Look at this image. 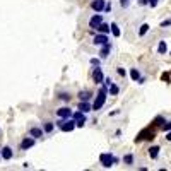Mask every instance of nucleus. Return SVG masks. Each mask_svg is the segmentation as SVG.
<instances>
[{
    "instance_id": "obj_29",
    "label": "nucleus",
    "mask_w": 171,
    "mask_h": 171,
    "mask_svg": "<svg viewBox=\"0 0 171 171\" xmlns=\"http://www.w3.org/2000/svg\"><path fill=\"white\" fill-rule=\"evenodd\" d=\"M91 63H93L94 67H98V65H99V60H98V58H91Z\"/></svg>"
},
{
    "instance_id": "obj_13",
    "label": "nucleus",
    "mask_w": 171,
    "mask_h": 171,
    "mask_svg": "<svg viewBox=\"0 0 171 171\" xmlns=\"http://www.w3.org/2000/svg\"><path fill=\"white\" fill-rule=\"evenodd\" d=\"M12 149L10 147H7V145H5V147H2V157H4V159H12Z\"/></svg>"
},
{
    "instance_id": "obj_32",
    "label": "nucleus",
    "mask_w": 171,
    "mask_h": 171,
    "mask_svg": "<svg viewBox=\"0 0 171 171\" xmlns=\"http://www.w3.org/2000/svg\"><path fill=\"white\" fill-rule=\"evenodd\" d=\"M171 24V21H164V23H161V27H166V26H169Z\"/></svg>"
},
{
    "instance_id": "obj_2",
    "label": "nucleus",
    "mask_w": 171,
    "mask_h": 171,
    "mask_svg": "<svg viewBox=\"0 0 171 171\" xmlns=\"http://www.w3.org/2000/svg\"><path fill=\"white\" fill-rule=\"evenodd\" d=\"M106 94H108V89H106V87H101V91L98 93L96 99H94V103H93V110H101L103 108L104 101H106Z\"/></svg>"
},
{
    "instance_id": "obj_18",
    "label": "nucleus",
    "mask_w": 171,
    "mask_h": 171,
    "mask_svg": "<svg viewBox=\"0 0 171 171\" xmlns=\"http://www.w3.org/2000/svg\"><path fill=\"white\" fill-rule=\"evenodd\" d=\"M79 110H81V111H84V113H87V111H91V106H89V103H87V101H82V103L79 104Z\"/></svg>"
},
{
    "instance_id": "obj_12",
    "label": "nucleus",
    "mask_w": 171,
    "mask_h": 171,
    "mask_svg": "<svg viewBox=\"0 0 171 171\" xmlns=\"http://www.w3.org/2000/svg\"><path fill=\"white\" fill-rule=\"evenodd\" d=\"M29 135H31V137H34V139H40V137H43V130L38 128V127H33V128L29 130Z\"/></svg>"
},
{
    "instance_id": "obj_7",
    "label": "nucleus",
    "mask_w": 171,
    "mask_h": 171,
    "mask_svg": "<svg viewBox=\"0 0 171 171\" xmlns=\"http://www.w3.org/2000/svg\"><path fill=\"white\" fill-rule=\"evenodd\" d=\"M56 115H58L60 118H70V116H74V113H72L70 108H60L58 111H56Z\"/></svg>"
},
{
    "instance_id": "obj_31",
    "label": "nucleus",
    "mask_w": 171,
    "mask_h": 171,
    "mask_svg": "<svg viewBox=\"0 0 171 171\" xmlns=\"http://www.w3.org/2000/svg\"><path fill=\"white\" fill-rule=\"evenodd\" d=\"M149 5H151V7H156V5H157V0H149Z\"/></svg>"
},
{
    "instance_id": "obj_1",
    "label": "nucleus",
    "mask_w": 171,
    "mask_h": 171,
    "mask_svg": "<svg viewBox=\"0 0 171 171\" xmlns=\"http://www.w3.org/2000/svg\"><path fill=\"white\" fill-rule=\"evenodd\" d=\"M56 125H58V128H60V130H63V132H72L75 127H77V123H75V120L62 118V120H58V122H56Z\"/></svg>"
},
{
    "instance_id": "obj_15",
    "label": "nucleus",
    "mask_w": 171,
    "mask_h": 171,
    "mask_svg": "<svg viewBox=\"0 0 171 171\" xmlns=\"http://www.w3.org/2000/svg\"><path fill=\"white\" fill-rule=\"evenodd\" d=\"M159 151L161 149L157 147V145H152V147L149 149V156H151V159H156V157L159 156Z\"/></svg>"
},
{
    "instance_id": "obj_34",
    "label": "nucleus",
    "mask_w": 171,
    "mask_h": 171,
    "mask_svg": "<svg viewBox=\"0 0 171 171\" xmlns=\"http://www.w3.org/2000/svg\"><path fill=\"white\" fill-rule=\"evenodd\" d=\"M104 10H108V12L111 10V4H106V7H104Z\"/></svg>"
},
{
    "instance_id": "obj_24",
    "label": "nucleus",
    "mask_w": 171,
    "mask_h": 171,
    "mask_svg": "<svg viewBox=\"0 0 171 171\" xmlns=\"http://www.w3.org/2000/svg\"><path fill=\"white\" fill-rule=\"evenodd\" d=\"M123 161H125L127 164H132V163H134V157H132V154H128V156L123 157Z\"/></svg>"
},
{
    "instance_id": "obj_23",
    "label": "nucleus",
    "mask_w": 171,
    "mask_h": 171,
    "mask_svg": "<svg viewBox=\"0 0 171 171\" xmlns=\"http://www.w3.org/2000/svg\"><path fill=\"white\" fill-rule=\"evenodd\" d=\"M111 33H113V36H120V27L116 26L115 23L111 24Z\"/></svg>"
},
{
    "instance_id": "obj_33",
    "label": "nucleus",
    "mask_w": 171,
    "mask_h": 171,
    "mask_svg": "<svg viewBox=\"0 0 171 171\" xmlns=\"http://www.w3.org/2000/svg\"><path fill=\"white\" fill-rule=\"evenodd\" d=\"M166 139L171 142V130H169V132H166Z\"/></svg>"
},
{
    "instance_id": "obj_5",
    "label": "nucleus",
    "mask_w": 171,
    "mask_h": 171,
    "mask_svg": "<svg viewBox=\"0 0 171 171\" xmlns=\"http://www.w3.org/2000/svg\"><path fill=\"white\" fill-rule=\"evenodd\" d=\"M103 23V17H101V14H94L93 17L89 19V27H93V29H98V26Z\"/></svg>"
},
{
    "instance_id": "obj_35",
    "label": "nucleus",
    "mask_w": 171,
    "mask_h": 171,
    "mask_svg": "<svg viewBox=\"0 0 171 171\" xmlns=\"http://www.w3.org/2000/svg\"><path fill=\"white\" fill-rule=\"evenodd\" d=\"M0 156H2V152H0Z\"/></svg>"
},
{
    "instance_id": "obj_22",
    "label": "nucleus",
    "mask_w": 171,
    "mask_h": 171,
    "mask_svg": "<svg viewBox=\"0 0 171 171\" xmlns=\"http://www.w3.org/2000/svg\"><path fill=\"white\" fill-rule=\"evenodd\" d=\"M79 98H81V101H87L91 98V93H87V91H84V93L79 94Z\"/></svg>"
},
{
    "instance_id": "obj_17",
    "label": "nucleus",
    "mask_w": 171,
    "mask_h": 171,
    "mask_svg": "<svg viewBox=\"0 0 171 171\" xmlns=\"http://www.w3.org/2000/svg\"><path fill=\"white\" fill-rule=\"evenodd\" d=\"M110 24H104V23H101L99 26H98V31H99V33H103V34H106V33H110Z\"/></svg>"
},
{
    "instance_id": "obj_28",
    "label": "nucleus",
    "mask_w": 171,
    "mask_h": 171,
    "mask_svg": "<svg viewBox=\"0 0 171 171\" xmlns=\"http://www.w3.org/2000/svg\"><path fill=\"white\" fill-rule=\"evenodd\" d=\"M60 99H63V101H70V96H69V94H60Z\"/></svg>"
},
{
    "instance_id": "obj_21",
    "label": "nucleus",
    "mask_w": 171,
    "mask_h": 171,
    "mask_svg": "<svg viewBox=\"0 0 171 171\" xmlns=\"http://www.w3.org/2000/svg\"><path fill=\"white\" fill-rule=\"evenodd\" d=\"M120 93V89H118V86H115V84H111L110 86V94H113V96H116V94Z\"/></svg>"
},
{
    "instance_id": "obj_30",
    "label": "nucleus",
    "mask_w": 171,
    "mask_h": 171,
    "mask_svg": "<svg viewBox=\"0 0 171 171\" xmlns=\"http://www.w3.org/2000/svg\"><path fill=\"white\" fill-rule=\"evenodd\" d=\"M120 5L122 7H128V0H120Z\"/></svg>"
},
{
    "instance_id": "obj_9",
    "label": "nucleus",
    "mask_w": 171,
    "mask_h": 171,
    "mask_svg": "<svg viewBox=\"0 0 171 171\" xmlns=\"http://www.w3.org/2000/svg\"><path fill=\"white\" fill-rule=\"evenodd\" d=\"M108 43V38H106V34H96L94 36V45H106Z\"/></svg>"
},
{
    "instance_id": "obj_25",
    "label": "nucleus",
    "mask_w": 171,
    "mask_h": 171,
    "mask_svg": "<svg viewBox=\"0 0 171 171\" xmlns=\"http://www.w3.org/2000/svg\"><path fill=\"white\" fill-rule=\"evenodd\" d=\"M163 130H164V132H169V130H171V122H166V123H164V125H163Z\"/></svg>"
},
{
    "instance_id": "obj_4",
    "label": "nucleus",
    "mask_w": 171,
    "mask_h": 171,
    "mask_svg": "<svg viewBox=\"0 0 171 171\" xmlns=\"http://www.w3.org/2000/svg\"><path fill=\"white\" fill-rule=\"evenodd\" d=\"M74 120H75V123H77V127H81V128H82L84 123H86V113L79 110L77 113H74Z\"/></svg>"
},
{
    "instance_id": "obj_3",
    "label": "nucleus",
    "mask_w": 171,
    "mask_h": 171,
    "mask_svg": "<svg viewBox=\"0 0 171 171\" xmlns=\"http://www.w3.org/2000/svg\"><path fill=\"white\" fill-rule=\"evenodd\" d=\"M99 161H101V164H103L104 168H110V166H113V163H115V157H113V154H108V152H104V154H101L99 156Z\"/></svg>"
},
{
    "instance_id": "obj_6",
    "label": "nucleus",
    "mask_w": 171,
    "mask_h": 171,
    "mask_svg": "<svg viewBox=\"0 0 171 171\" xmlns=\"http://www.w3.org/2000/svg\"><path fill=\"white\" fill-rule=\"evenodd\" d=\"M93 79H94V82L96 84H101V82H104V75H103V70L101 69H94V72H93Z\"/></svg>"
},
{
    "instance_id": "obj_20",
    "label": "nucleus",
    "mask_w": 171,
    "mask_h": 171,
    "mask_svg": "<svg viewBox=\"0 0 171 171\" xmlns=\"http://www.w3.org/2000/svg\"><path fill=\"white\" fill-rule=\"evenodd\" d=\"M149 31V24H142L140 26V29H139V36H144L145 33Z\"/></svg>"
},
{
    "instance_id": "obj_27",
    "label": "nucleus",
    "mask_w": 171,
    "mask_h": 171,
    "mask_svg": "<svg viewBox=\"0 0 171 171\" xmlns=\"http://www.w3.org/2000/svg\"><path fill=\"white\" fill-rule=\"evenodd\" d=\"M116 72H118V75H122V77H125V74H127L123 67H118V69H116Z\"/></svg>"
},
{
    "instance_id": "obj_19",
    "label": "nucleus",
    "mask_w": 171,
    "mask_h": 171,
    "mask_svg": "<svg viewBox=\"0 0 171 171\" xmlns=\"http://www.w3.org/2000/svg\"><path fill=\"white\" fill-rule=\"evenodd\" d=\"M130 77L134 79V81H140V72H139L137 69H132V70H130Z\"/></svg>"
},
{
    "instance_id": "obj_26",
    "label": "nucleus",
    "mask_w": 171,
    "mask_h": 171,
    "mask_svg": "<svg viewBox=\"0 0 171 171\" xmlns=\"http://www.w3.org/2000/svg\"><path fill=\"white\" fill-rule=\"evenodd\" d=\"M53 130V123H45V132H52Z\"/></svg>"
},
{
    "instance_id": "obj_8",
    "label": "nucleus",
    "mask_w": 171,
    "mask_h": 171,
    "mask_svg": "<svg viewBox=\"0 0 171 171\" xmlns=\"http://www.w3.org/2000/svg\"><path fill=\"white\" fill-rule=\"evenodd\" d=\"M91 7H93L96 12H101L104 7H106V2H104V0H94L93 4H91Z\"/></svg>"
},
{
    "instance_id": "obj_11",
    "label": "nucleus",
    "mask_w": 171,
    "mask_h": 171,
    "mask_svg": "<svg viewBox=\"0 0 171 171\" xmlns=\"http://www.w3.org/2000/svg\"><path fill=\"white\" fill-rule=\"evenodd\" d=\"M145 134H147V130H142L140 134H139L137 137H135V142H140L142 139H144V135H145ZM154 137H156V134H154V132H151V134H149V135H147V137H145V139H149V140H152Z\"/></svg>"
},
{
    "instance_id": "obj_14",
    "label": "nucleus",
    "mask_w": 171,
    "mask_h": 171,
    "mask_svg": "<svg viewBox=\"0 0 171 171\" xmlns=\"http://www.w3.org/2000/svg\"><path fill=\"white\" fill-rule=\"evenodd\" d=\"M110 52H111V45L110 43H106V45H103V48H101V58H106V56L110 55Z\"/></svg>"
},
{
    "instance_id": "obj_10",
    "label": "nucleus",
    "mask_w": 171,
    "mask_h": 171,
    "mask_svg": "<svg viewBox=\"0 0 171 171\" xmlns=\"http://www.w3.org/2000/svg\"><path fill=\"white\" fill-rule=\"evenodd\" d=\"M34 145V137H31V139H24L23 142H21V149H23V151H26V149H29V147H33Z\"/></svg>"
},
{
    "instance_id": "obj_16",
    "label": "nucleus",
    "mask_w": 171,
    "mask_h": 171,
    "mask_svg": "<svg viewBox=\"0 0 171 171\" xmlns=\"http://www.w3.org/2000/svg\"><path fill=\"white\" fill-rule=\"evenodd\" d=\"M157 52H159V55H166V52H168L166 41H161V43H159V46H157Z\"/></svg>"
}]
</instances>
